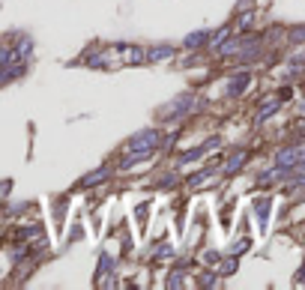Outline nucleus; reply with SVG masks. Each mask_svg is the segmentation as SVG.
Segmentation results:
<instances>
[{
  "label": "nucleus",
  "mask_w": 305,
  "mask_h": 290,
  "mask_svg": "<svg viewBox=\"0 0 305 290\" xmlns=\"http://www.w3.org/2000/svg\"><path fill=\"white\" fill-rule=\"evenodd\" d=\"M159 144V135L156 132H141V135H135L132 141H129V147H135V150H152Z\"/></svg>",
  "instance_id": "1"
},
{
  "label": "nucleus",
  "mask_w": 305,
  "mask_h": 290,
  "mask_svg": "<svg viewBox=\"0 0 305 290\" xmlns=\"http://www.w3.org/2000/svg\"><path fill=\"white\" fill-rule=\"evenodd\" d=\"M248 81H251V78H248V72H243V75H237V78L231 81V87H227V93H231V96H240V93L248 87Z\"/></svg>",
  "instance_id": "2"
},
{
  "label": "nucleus",
  "mask_w": 305,
  "mask_h": 290,
  "mask_svg": "<svg viewBox=\"0 0 305 290\" xmlns=\"http://www.w3.org/2000/svg\"><path fill=\"white\" fill-rule=\"evenodd\" d=\"M254 212H257V219H260V225H263V222H266V215H270V201H266V198L254 201Z\"/></svg>",
  "instance_id": "3"
},
{
  "label": "nucleus",
  "mask_w": 305,
  "mask_h": 290,
  "mask_svg": "<svg viewBox=\"0 0 305 290\" xmlns=\"http://www.w3.org/2000/svg\"><path fill=\"white\" fill-rule=\"evenodd\" d=\"M296 159H299V153H296V150H284V153L278 156V168H290Z\"/></svg>",
  "instance_id": "4"
},
{
  "label": "nucleus",
  "mask_w": 305,
  "mask_h": 290,
  "mask_svg": "<svg viewBox=\"0 0 305 290\" xmlns=\"http://www.w3.org/2000/svg\"><path fill=\"white\" fill-rule=\"evenodd\" d=\"M147 159H150V150H141V153H135V156H129V159H126V162H123L120 168L126 171V168H132V165H138V162H147Z\"/></svg>",
  "instance_id": "5"
},
{
  "label": "nucleus",
  "mask_w": 305,
  "mask_h": 290,
  "mask_svg": "<svg viewBox=\"0 0 305 290\" xmlns=\"http://www.w3.org/2000/svg\"><path fill=\"white\" fill-rule=\"evenodd\" d=\"M108 176V171L102 168V171H96V174H90V176H84V186H96V183H102V179Z\"/></svg>",
  "instance_id": "6"
},
{
  "label": "nucleus",
  "mask_w": 305,
  "mask_h": 290,
  "mask_svg": "<svg viewBox=\"0 0 305 290\" xmlns=\"http://www.w3.org/2000/svg\"><path fill=\"white\" fill-rule=\"evenodd\" d=\"M147 57H150V60H162V57H171V48H168V45H159V48H152Z\"/></svg>",
  "instance_id": "7"
},
{
  "label": "nucleus",
  "mask_w": 305,
  "mask_h": 290,
  "mask_svg": "<svg viewBox=\"0 0 305 290\" xmlns=\"http://www.w3.org/2000/svg\"><path fill=\"white\" fill-rule=\"evenodd\" d=\"M243 162H245V156H243V153H237V156H234L231 162H227V165H224V171H227V174H231V171H237V168H240Z\"/></svg>",
  "instance_id": "8"
},
{
  "label": "nucleus",
  "mask_w": 305,
  "mask_h": 290,
  "mask_svg": "<svg viewBox=\"0 0 305 290\" xmlns=\"http://www.w3.org/2000/svg\"><path fill=\"white\" fill-rule=\"evenodd\" d=\"M275 108H278V102H275V99H273V102H266V105H263V111H260V120H266L270 114H275Z\"/></svg>",
  "instance_id": "9"
},
{
  "label": "nucleus",
  "mask_w": 305,
  "mask_h": 290,
  "mask_svg": "<svg viewBox=\"0 0 305 290\" xmlns=\"http://www.w3.org/2000/svg\"><path fill=\"white\" fill-rule=\"evenodd\" d=\"M201 42H204V33H192V36L185 39V48H195V45H201Z\"/></svg>",
  "instance_id": "10"
},
{
  "label": "nucleus",
  "mask_w": 305,
  "mask_h": 290,
  "mask_svg": "<svg viewBox=\"0 0 305 290\" xmlns=\"http://www.w3.org/2000/svg\"><path fill=\"white\" fill-rule=\"evenodd\" d=\"M183 284V272H174L171 278H168V287H180Z\"/></svg>",
  "instance_id": "11"
},
{
  "label": "nucleus",
  "mask_w": 305,
  "mask_h": 290,
  "mask_svg": "<svg viewBox=\"0 0 305 290\" xmlns=\"http://www.w3.org/2000/svg\"><path fill=\"white\" fill-rule=\"evenodd\" d=\"M224 36H227V30H218V33H215V36H213V39H210V42H213V45H215V48H218V45H221V42H224Z\"/></svg>",
  "instance_id": "12"
}]
</instances>
